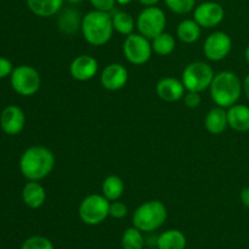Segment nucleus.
I'll use <instances>...</instances> for the list:
<instances>
[{
	"instance_id": "obj_1",
	"label": "nucleus",
	"mask_w": 249,
	"mask_h": 249,
	"mask_svg": "<svg viewBox=\"0 0 249 249\" xmlns=\"http://www.w3.org/2000/svg\"><path fill=\"white\" fill-rule=\"evenodd\" d=\"M55 165V156L43 146L27 148L19 160V170L29 181H39L48 177Z\"/></svg>"
},
{
	"instance_id": "obj_2",
	"label": "nucleus",
	"mask_w": 249,
	"mask_h": 249,
	"mask_svg": "<svg viewBox=\"0 0 249 249\" xmlns=\"http://www.w3.org/2000/svg\"><path fill=\"white\" fill-rule=\"evenodd\" d=\"M82 33L85 40L94 46L108 43L113 34V23L109 12L94 10L82 18Z\"/></svg>"
},
{
	"instance_id": "obj_3",
	"label": "nucleus",
	"mask_w": 249,
	"mask_h": 249,
	"mask_svg": "<svg viewBox=\"0 0 249 249\" xmlns=\"http://www.w3.org/2000/svg\"><path fill=\"white\" fill-rule=\"evenodd\" d=\"M242 83L237 74L230 71H223L214 75L211 87V96L213 101L223 108H229L237 104L242 92Z\"/></svg>"
},
{
	"instance_id": "obj_4",
	"label": "nucleus",
	"mask_w": 249,
	"mask_h": 249,
	"mask_svg": "<svg viewBox=\"0 0 249 249\" xmlns=\"http://www.w3.org/2000/svg\"><path fill=\"white\" fill-rule=\"evenodd\" d=\"M167 208L158 199L148 201L136 208L133 214V225L142 232H153L165 223Z\"/></svg>"
},
{
	"instance_id": "obj_5",
	"label": "nucleus",
	"mask_w": 249,
	"mask_h": 249,
	"mask_svg": "<svg viewBox=\"0 0 249 249\" xmlns=\"http://www.w3.org/2000/svg\"><path fill=\"white\" fill-rule=\"evenodd\" d=\"M111 202L104 195H89L80 203L78 214L80 220L87 225H99L109 216Z\"/></svg>"
},
{
	"instance_id": "obj_6",
	"label": "nucleus",
	"mask_w": 249,
	"mask_h": 249,
	"mask_svg": "<svg viewBox=\"0 0 249 249\" xmlns=\"http://www.w3.org/2000/svg\"><path fill=\"white\" fill-rule=\"evenodd\" d=\"M214 75L213 68L208 63L196 61L185 67L181 82L187 91L201 92L211 87Z\"/></svg>"
},
{
	"instance_id": "obj_7",
	"label": "nucleus",
	"mask_w": 249,
	"mask_h": 249,
	"mask_svg": "<svg viewBox=\"0 0 249 249\" xmlns=\"http://www.w3.org/2000/svg\"><path fill=\"white\" fill-rule=\"evenodd\" d=\"M167 26V17L164 11L157 6H146L136 19L140 34L147 39H153L164 32Z\"/></svg>"
},
{
	"instance_id": "obj_8",
	"label": "nucleus",
	"mask_w": 249,
	"mask_h": 249,
	"mask_svg": "<svg viewBox=\"0 0 249 249\" xmlns=\"http://www.w3.org/2000/svg\"><path fill=\"white\" fill-rule=\"evenodd\" d=\"M40 75L32 66L22 65L14 68L11 73V85L17 94L32 96L40 88Z\"/></svg>"
},
{
	"instance_id": "obj_9",
	"label": "nucleus",
	"mask_w": 249,
	"mask_h": 249,
	"mask_svg": "<svg viewBox=\"0 0 249 249\" xmlns=\"http://www.w3.org/2000/svg\"><path fill=\"white\" fill-rule=\"evenodd\" d=\"M152 51L150 39L140 33L129 34L123 44L124 56L129 62L136 66L145 65L151 58Z\"/></svg>"
},
{
	"instance_id": "obj_10",
	"label": "nucleus",
	"mask_w": 249,
	"mask_h": 249,
	"mask_svg": "<svg viewBox=\"0 0 249 249\" xmlns=\"http://www.w3.org/2000/svg\"><path fill=\"white\" fill-rule=\"evenodd\" d=\"M232 40L225 32H214L203 44V53L208 60L221 61L230 53Z\"/></svg>"
},
{
	"instance_id": "obj_11",
	"label": "nucleus",
	"mask_w": 249,
	"mask_h": 249,
	"mask_svg": "<svg viewBox=\"0 0 249 249\" xmlns=\"http://www.w3.org/2000/svg\"><path fill=\"white\" fill-rule=\"evenodd\" d=\"M225 11L218 2L206 1L195 7L194 19L203 28H213L223 22Z\"/></svg>"
},
{
	"instance_id": "obj_12",
	"label": "nucleus",
	"mask_w": 249,
	"mask_h": 249,
	"mask_svg": "<svg viewBox=\"0 0 249 249\" xmlns=\"http://www.w3.org/2000/svg\"><path fill=\"white\" fill-rule=\"evenodd\" d=\"M128 70L121 63H111L101 73V85L107 90L116 91L124 88L128 83Z\"/></svg>"
},
{
	"instance_id": "obj_13",
	"label": "nucleus",
	"mask_w": 249,
	"mask_h": 249,
	"mask_svg": "<svg viewBox=\"0 0 249 249\" xmlns=\"http://www.w3.org/2000/svg\"><path fill=\"white\" fill-rule=\"evenodd\" d=\"M26 124V117L18 106H7L0 116V126L7 135H17L21 133Z\"/></svg>"
},
{
	"instance_id": "obj_14",
	"label": "nucleus",
	"mask_w": 249,
	"mask_h": 249,
	"mask_svg": "<svg viewBox=\"0 0 249 249\" xmlns=\"http://www.w3.org/2000/svg\"><path fill=\"white\" fill-rule=\"evenodd\" d=\"M99 70V63L96 58L90 55H80L72 61L70 66V72L74 79L80 82H87L96 75Z\"/></svg>"
},
{
	"instance_id": "obj_15",
	"label": "nucleus",
	"mask_w": 249,
	"mask_h": 249,
	"mask_svg": "<svg viewBox=\"0 0 249 249\" xmlns=\"http://www.w3.org/2000/svg\"><path fill=\"white\" fill-rule=\"evenodd\" d=\"M185 90L186 89L181 80L173 77L163 78L157 83V87H156V91L160 99L167 102H175L184 99Z\"/></svg>"
},
{
	"instance_id": "obj_16",
	"label": "nucleus",
	"mask_w": 249,
	"mask_h": 249,
	"mask_svg": "<svg viewBox=\"0 0 249 249\" xmlns=\"http://www.w3.org/2000/svg\"><path fill=\"white\" fill-rule=\"evenodd\" d=\"M228 123L231 129L240 133L249 130V107L245 105H232L229 107Z\"/></svg>"
},
{
	"instance_id": "obj_17",
	"label": "nucleus",
	"mask_w": 249,
	"mask_h": 249,
	"mask_svg": "<svg viewBox=\"0 0 249 249\" xmlns=\"http://www.w3.org/2000/svg\"><path fill=\"white\" fill-rule=\"evenodd\" d=\"M24 204L32 209L40 208L46 199L45 189L38 181H29L24 185L22 191Z\"/></svg>"
},
{
	"instance_id": "obj_18",
	"label": "nucleus",
	"mask_w": 249,
	"mask_h": 249,
	"mask_svg": "<svg viewBox=\"0 0 249 249\" xmlns=\"http://www.w3.org/2000/svg\"><path fill=\"white\" fill-rule=\"evenodd\" d=\"M204 126L213 135H219L229 126L228 112L223 107H214L207 113Z\"/></svg>"
},
{
	"instance_id": "obj_19",
	"label": "nucleus",
	"mask_w": 249,
	"mask_h": 249,
	"mask_svg": "<svg viewBox=\"0 0 249 249\" xmlns=\"http://www.w3.org/2000/svg\"><path fill=\"white\" fill-rule=\"evenodd\" d=\"M65 0H27L29 10L40 17H50L57 14Z\"/></svg>"
},
{
	"instance_id": "obj_20",
	"label": "nucleus",
	"mask_w": 249,
	"mask_h": 249,
	"mask_svg": "<svg viewBox=\"0 0 249 249\" xmlns=\"http://www.w3.org/2000/svg\"><path fill=\"white\" fill-rule=\"evenodd\" d=\"M186 236L179 230H167L157 237L156 247L158 249H185Z\"/></svg>"
},
{
	"instance_id": "obj_21",
	"label": "nucleus",
	"mask_w": 249,
	"mask_h": 249,
	"mask_svg": "<svg viewBox=\"0 0 249 249\" xmlns=\"http://www.w3.org/2000/svg\"><path fill=\"white\" fill-rule=\"evenodd\" d=\"M202 27L195 19H184L179 23L177 29L178 38L186 44L196 43L201 36Z\"/></svg>"
},
{
	"instance_id": "obj_22",
	"label": "nucleus",
	"mask_w": 249,
	"mask_h": 249,
	"mask_svg": "<svg viewBox=\"0 0 249 249\" xmlns=\"http://www.w3.org/2000/svg\"><path fill=\"white\" fill-rule=\"evenodd\" d=\"M124 182L117 175H109L102 182V195L109 202L118 201L124 194Z\"/></svg>"
},
{
	"instance_id": "obj_23",
	"label": "nucleus",
	"mask_w": 249,
	"mask_h": 249,
	"mask_svg": "<svg viewBox=\"0 0 249 249\" xmlns=\"http://www.w3.org/2000/svg\"><path fill=\"white\" fill-rule=\"evenodd\" d=\"M58 27L66 34H73L82 27V19L79 14L74 9H67L60 15L58 18Z\"/></svg>"
},
{
	"instance_id": "obj_24",
	"label": "nucleus",
	"mask_w": 249,
	"mask_h": 249,
	"mask_svg": "<svg viewBox=\"0 0 249 249\" xmlns=\"http://www.w3.org/2000/svg\"><path fill=\"white\" fill-rule=\"evenodd\" d=\"M112 23H113L114 31L126 36L133 33L134 28H135L134 17L125 11L114 12L112 15Z\"/></svg>"
},
{
	"instance_id": "obj_25",
	"label": "nucleus",
	"mask_w": 249,
	"mask_h": 249,
	"mask_svg": "<svg viewBox=\"0 0 249 249\" xmlns=\"http://www.w3.org/2000/svg\"><path fill=\"white\" fill-rule=\"evenodd\" d=\"M152 50L160 56H168L174 51L175 49V39L169 33H160L156 38L152 39Z\"/></svg>"
},
{
	"instance_id": "obj_26",
	"label": "nucleus",
	"mask_w": 249,
	"mask_h": 249,
	"mask_svg": "<svg viewBox=\"0 0 249 249\" xmlns=\"http://www.w3.org/2000/svg\"><path fill=\"white\" fill-rule=\"evenodd\" d=\"M145 243L146 241L142 235V231L136 229L135 226L126 229L122 236L123 249H143Z\"/></svg>"
},
{
	"instance_id": "obj_27",
	"label": "nucleus",
	"mask_w": 249,
	"mask_h": 249,
	"mask_svg": "<svg viewBox=\"0 0 249 249\" xmlns=\"http://www.w3.org/2000/svg\"><path fill=\"white\" fill-rule=\"evenodd\" d=\"M164 2L170 11L178 15L189 14L196 5V0H164Z\"/></svg>"
},
{
	"instance_id": "obj_28",
	"label": "nucleus",
	"mask_w": 249,
	"mask_h": 249,
	"mask_svg": "<svg viewBox=\"0 0 249 249\" xmlns=\"http://www.w3.org/2000/svg\"><path fill=\"white\" fill-rule=\"evenodd\" d=\"M21 249H55L53 242L44 236H32L27 238Z\"/></svg>"
},
{
	"instance_id": "obj_29",
	"label": "nucleus",
	"mask_w": 249,
	"mask_h": 249,
	"mask_svg": "<svg viewBox=\"0 0 249 249\" xmlns=\"http://www.w3.org/2000/svg\"><path fill=\"white\" fill-rule=\"evenodd\" d=\"M128 213V208L124 203L118 201H113L109 203V216L114 219H123Z\"/></svg>"
},
{
	"instance_id": "obj_30",
	"label": "nucleus",
	"mask_w": 249,
	"mask_h": 249,
	"mask_svg": "<svg viewBox=\"0 0 249 249\" xmlns=\"http://www.w3.org/2000/svg\"><path fill=\"white\" fill-rule=\"evenodd\" d=\"M184 102L189 108H197V107L201 105L202 97L201 95H199V92L189 91L187 94H185Z\"/></svg>"
},
{
	"instance_id": "obj_31",
	"label": "nucleus",
	"mask_w": 249,
	"mask_h": 249,
	"mask_svg": "<svg viewBox=\"0 0 249 249\" xmlns=\"http://www.w3.org/2000/svg\"><path fill=\"white\" fill-rule=\"evenodd\" d=\"M90 2L95 7V10H99V11L104 12H111L117 1L116 0H90Z\"/></svg>"
},
{
	"instance_id": "obj_32",
	"label": "nucleus",
	"mask_w": 249,
	"mask_h": 249,
	"mask_svg": "<svg viewBox=\"0 0 249 249\" xmlns=\"http://www.w3.org/2000/svg\"><path fill=\"white\" fill-rule=\"evenodd\" d=\"M12 71H14L12 63L7 58L0 57V79L7 77V75H11Z\"/></svg>"
},
{
	"instance_id": "obj_33",
	"label": "nucleus",
	"mask_w": 249,
	"mask_h": 249,
	"mask_svg": "<svg viewBox=\"0 0 249 249\" xmlns=\"http://www.w3.org/2000/svg\"><path fill=\"white\" fill-rule=\"evenodd\" d=\"M241 201L245 204L247 208H249V186L245 187V189L241 191Z\"/></svg>"
},
{
	"instance_id": "obj_34",
	"label": "nucleus",
	"mask_w": 249,
	"mask_h": 249,
	"mask_svg": "<svg viewBox=\"0 0 249 249\" xmlns=\"http://www.w3.org/2000/svg\"><path fill=\"white\" fill-rule=\"evenodd\" d=\"M160 1V0H139V2L145 5V6H156Z\"/></svg>"
},
{
	"instance_id": "obj_35",
	"label": "nucleus",
	"mask_w": 249,
	"mask_h": 249,
	"mask_svg": "<svg viewBox=\"0 0 249 249\" xmlns=\"http://www.w3.org/2000/svg\"><path fill=\"white\" fill-rule=\"evenodd\" d=\"M243 91H245L246 96L249 100V74L245 78V82H243Z\"/></svg>"
},
{
	"instance_id": "obj_36",
	"label": "nucleus",
	"mask_w": 249,
	"mask_h": 249,
	"mask_svg": "<svg viewBox=\"0 0 249 249\" xmlns=\"http://www.w3.org/2000/svg\"><path fill=\"white\" fill-rule=\"evenodd\" d=\"M116 1L118 2L119 5H128V4H130L133 0H116Z\"/></svg>"
},
{
	"instance_id": "obj_37",
	"label": "nucleus",
	"mask_w": 249,
	"mask_h": 249,
	"mask_svg": "<svg viewBox=\"0 0 249 249\" xmlns=\"http://www.w3.org/2000/svg\"><path fill=\"white\" fill-rule=\"evenodd\" d=\"M245 56H246V61H247V63L249 65V45H248V48L246 49Z\"/></svg>"
},
{
	"instance_id": "obj_38",
	"label": "nucleus",
	"mask_w": 249,
	"mask_h": 249,
	"mask_svg": "<svg viewBox=\"0 0 249 249\" xmlns=\"http://www.w3.org/2000/svg\"><path fill=\"white\" fill-rule=\"evenodd\" d=\"M68 2H71V4H79V2H82L83 0H67Z\"/></svg>"
}]
</instances>
